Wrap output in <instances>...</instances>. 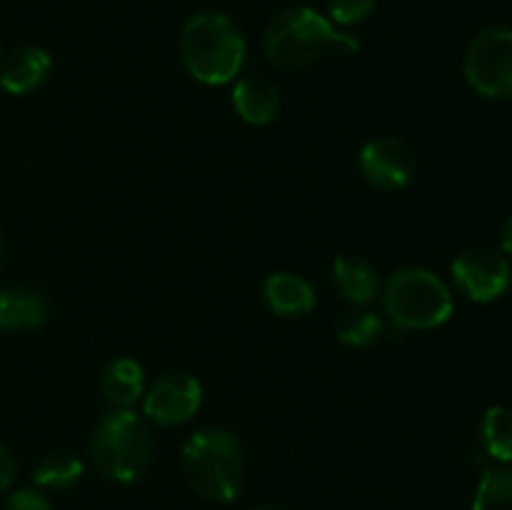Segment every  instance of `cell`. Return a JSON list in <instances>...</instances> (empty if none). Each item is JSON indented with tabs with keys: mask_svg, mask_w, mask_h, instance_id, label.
<instances>
[{
	"mask_svg": "<svg viewBox=\"0 0 512 510\" xmlns=\"http://www.w3.org/2000/svg\"><path fill=\"white\" fill-rule=\"evenodd\" d=\"M360 43L353 35L335 28L328 15L298 5L283 10L263 35L265 58L283 70H300L315 65L330 53H358Z\"/></svg>",
	"mask_w": 512,
	"mask_h": 510,
	"instance_id": "1",
	"label": "cell"
},
{
	"mask_svg": "<svg viewBox=\"0 0 512 510\" xmlns=\"http://www.w3.org/2000/svg\"><path fill=\"white\" fill-rule=\"evenodd\" d=\"M465 78L485 98H512V30L490 25L465 50Z\"/></svg>",
	"mask_w": 512,
	"mask_h": 510,
	"instance_id": "6",
	"label": "cell"
},
{
	"mask_svg": "<svg viewBox=\"0 0 512 510\" xmlns=\"http://www.w3.org/2000/svg\"><path fill=\"white\" fill-rule=\"evenodd\" d=\"M50 68H53V60H50V55L43 48L28 45V48L10 50L0 60V85L8 93L25 95L45 83Z\"/></svg>",
	"mask_w": 512,
	"mask_h": 510,
	"instance_id": "10",
	"label": "cell"
},
{
	"mask_svg": "<svg viewBox=\"0 0 512 510\" xmlns=\"http://www.w3.org/2000/svg\"><path fill=\"white\" fill-rule=\"evenodd\" d=\"M5 510H53V505H50V500L45 498L43 493H38V490L23 488L15 490V493L10 495Z\"/></svg>",
	"mask_w": 512,
	"mask_h": 510,
	"instance_id": "21",
	"label": "cell"
},
{
	"mask_svg": "<svg viewBox=\"0 0 512 510\" xmlns=\"http://www.w3.org/2000/svg\"><path fill=\"white\" fill-rule=\"evenodd\" d=\"M248 45L238 25L223 13H198L180 35L185 70L205 85L233 83L243 70Z\"/></svg>",
	"mask_w": 512,
	"mask_h": 510,
	"instance_id": "2",
	"label": "cell"
},
{
	"mask_svg": "<svg viewBox=\"0 0 512 510\" xmlns=\"http://www.w3.org/2000/svg\"><path fill=\"white\" fill-rule=\"evenodd\" d=\"M378 0H328V18L335 25H358L373 15Z\"/></svg>",
	"mask_w": 512,
	"mask_h": 510,
	"instance_id": "20",
	"label": "cell"
},
{
	"mask_svg": "<svg viewBox=\"0 0 512 510\" xmlns=\"http://www.w3.org/2000/svg\"><path fill=\"white\" fill-rule=\"evenodd\" d=\"M250 510H285L280 505H258V508H250Z\"/></svg>",
	"mask_w": 512,
	"mask_h": 510,
	"instance_id": "24",
	"label": "cell"
},
{
	"mask_svg": "<svg viewBox=\"0 0 512 510\" xmlns=\"http://www.w3.org/2000/svg\"><path fill=\"white\" fill-rule=\"evenodd\" d=\"M453 280L460 293L475 303H493L510 290L512 270L503 253L475 245L455 258Z\"/></svg>",
	"mask_w": 512,
	"mask_h": 510,
	"instance_id": "7",
	"label": "cell"
},
{
	"mask_svg": "<svg viewBox=\"0 0 512 510\" xmlns=\"http://www.w3.org/2000/svg\"><path fill=\"white\" fill-rule=\"evenodd\" d=\"M480 438L490 458L498 463H512V410L505 405H493L485 410Z\"/></svg>",
	"mask_w": 512,
	"mask_h": 510,
	"instance_id": "17",
	"label": "cell"
},
{
	"mask_svg": "<svg viewBox=\"0 0 512 510\" xmlns=\"http://www.w3.org/2000/svg\"><path fill=\"white\" fill-rule=\"evenodd\" d=\"M3 260H5V245L3 240H0V268H3Z\"/></svg>",
	"mask_w": 512,
	"mask_h": 510,
	"instance_id": "25",
	"label": "cell"
},
{
	"mask_svg": "<svg viewBox=\"0 0 512 510\" xmlns=\"http://www.w3.org/2000/svg\"><path fill=\"white\" fill-rule=\"evenodd\" d=\"M233 108L245 123L268 125L280 113V90L265 75H245L233 88Z\"/></svg>",
	"mask_w": 512,
	"mask_h": 510,
	"instance_id": "11",
	"label": "cell"
},
{
	"mask_svg": "<svg viewBox=\"0 0 512 510\" xmlns=\"http://www.w3.org/2000/svg\"><path fill=\"white\" fill-rule=\"evenodd\" d=\"M103 393L115 408H130L145 393L143 365L133 358L110 360L103 370Z\"/></svg>",
	"mask_w": 512,
	"mask_h": 510,
	"instance_id": "15",
	"label": "cell"
},
{
	"mask_svg": "<svg viewBox=\"0 0 512 510\" xmlns=\"http://www.w3.org/2000/svg\"><path fill=\"white\" fill-rule=\"evenodd\" d=\"M335 333H338L340 343L350 345V348H368L383 335V318L373 310L355 305L353 310L340 315Z\"/></svg>",
	"mask_w": 512,
	"mask_h": 510,
	"instance_id": "18",
	"label": "cell"
},
{
	"mask_svg": "<svg viewBox=\"0 0 512 510\" xmlns=\"http://www.w3.org/2000/svg\"><path fill=\"white\" fill-rule=\"evenodd\" d=\"M15 473H18V465H15L13 453H10V450L0 443V493L13 485Z\"/></svg>",
	"mask_w": 512,
	"mask_h": 510,
	"instance_id": "22",
	"label": "cell"
},
{
	"mask_svg": "<svg viewBox=\"0 0 512 510\" xmlns=\"http://www.w3.org/2000/svg\"><path fill=\"white\" fill-rule=\"evenodd\" d=\"M183 470L195 493L215 503H230L243 488V445L230 430H195L183 445Z\"/></svg>",
	"mask_w": 512,
	"mask_h": 510,
	"instance_id": "3",
	"label": "cell"
},
{
	"mask_svg": "<svg viewBox=\"0 0 512 510\" xmlns=\"http://www.w3.org/2000/svg\"><path fill=\"white\" fill-rule=\"evenodd\" d=\"M95 468L115 483H135L153 458V433L130 408H115L100 418L90 438Z\"/></svg>",
	"mask_w": 512,
	"mask_h": 510,
	"instance_id": "4",
	"label": "cell"
},
{
	"mask_svg": "<svg viewBox=\"0 0 512 510\" xmlns=\"http://www.w3.org/2000/svg\"><path fill=\"white\" fill-rule=\"evenodd\" d=\"M333 283L338 288V293L343 295L348 303L365 305L373 303L378 298L380 290V280H378V270L370 260L360 258V255H350L343 253L335 258L333 263Z\"/></svg>",
	"mask_w": 512,
	"mask_h": 510,
	"instance_id": "13",
	"label": "cell"
},
{
	"mask_svg": "<svg viewBox=\"0 0 512 510\" xmlns=\"http://www.w3.org/2000/svg\"><path fill=\"white\" fill-rule=\"evenodd\" d=\"M80 478H83V463H80L78 455L68 453V450L48 453L33 470L35 485L48 490H68Z\"/></svg>",
	"mask_w": 512,
	"mask_h": 510,
	"instance_id": "16",
	"label": "cell"
},
{
	"mask_svg": "<svg viewBox=\"0 0 512 510\" xmlns=\"http://www.w3.org/2000/svg\"><path fill=\"white\" fill-rule=\"evenodd\" d=\"M263 300L270 313L283 318H300L315 308V290L295 273H273L263 283Z\"/></svg>",
	"mask_w": 512,
	"mask_h": 510,
	"instance_id": "12",
	"label": "cell"
},
{
	"mask_svg": "<svg viewBox=\"0 0 512 510\" xmlns=\"http://www.w3.org/2000/svg\"><path fill=\"white\" fill-rule=\"evenodd\" d=\"M48 300L33 288L0 290V330H33L48 320Z\"/></svg>",
	"mask_w": 512,
	"mask_h": 510,
	"instance_id": "14",
	"label": "cell"
},
{
	"mask_svg": "<svg viewBox=\"0 0 512 510\" xmlns=\"http://www.w3.org/2000/svg\"><path fill=\"white\" fill-rule=\"evenodd\" d=\"M363 178L380 190H403L415 178V153L400 138H373L358 155Z\"/></svg>",
	"mask_w": 512,
	"mask_h": 510,
	"instance_id": "9",
	"label": "cell"
},
{
	"mask_svg": "<svg viewBox=\"0 0 512 510\" xmlns=\"http://www.w3.org/2000/svg\"><path fill=\"white\" fill-rule=\"evenodd\" d=\"M500 248H503V253L512 255V218L505 223L503 235H500Z\"/></svg>",
	"mask_w": 512,
	"mask_h": 510,
	"instance_id": "23",
	"label": "cell"
},
{
	"mask_svg": "<svg viewBox=\"0 0 512 510\" xmlns=\"http://www.w3.org/2000/svg\"><path fill=\"white\" fill-rule=\"evenodd\" d=\"M143 410L155 425H183L193 418L203 403V388L188 373H168L155 380L143 393Z\"/></svg>",
	"mask_w": 512,
	"mask_h": 510,
	"instance_id": "8",
	"label": "cell"
},
{
	"mask_svg": "<svg viewBox=\"0 0 512 510\" xmlns=\"http://www.w3.org/2000/svg\"><path fill=\"white\" fill-rule=\"evenodd\" d=\"M385 310L400 328L430 330L453 315V293L440 275L428 268H398L385 283Z\"/></svg>",
	"mask_w": 512,
	"mask_h": 510,
	"instance_id": "5",
	"label": "cell"
},
{
	"mask_svg": "<svg viewBox=\"0 0 512 510\" xmlns=\"http://www.w3.org/2000/svg\"><path fill=\"white\" fill-rule=\"evenodd\" d=\"M473 510H512V468H490L480 478Z\"/></svg>",
	"mask_w": 512,
	"mask_h": 510,
	"instance_id": "19",
	"label": "cell"
}]
</instances>
